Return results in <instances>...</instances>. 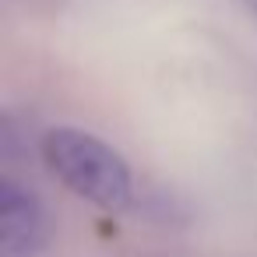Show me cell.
Instances as JSON below:
<instances>
[{"instance_id":"6da1fadb","label":"cell","mask_w":257,"mask_h":257,"mask_svg":"<svg viewBox=\"0 0 257 257\" xmlns=\"http://www.w3.org/2000/svg\"><path fill=\"white\" fill-rule=\"evenodd\" d=\"M43 162L67 190L102 211H127L134 201V176L123 155L81 127L46 131Z\"/></svg>"},{"instance_id":"7a4b0ae2","label":"cell","mask_w":257,"mask_h":257,"mask_svg":"<svg viewBox=\"0 0 257 257\" xmlns=\"http://www.w3.org/2000/svg\"><path fill=\"white\" fill-rule=\"evenodd\" d=\"M46 243V215L32 190L0 180V257H39Z\"/></svg>"},{"instance_id":"3957f363","label":"cell","mask_w":257,"mask_h":257,"mask_svg":"<svg viewBox=\"0 0 257 257\" xmlns=\"http://www.w3.org/2000/svg\"><path fill=\"white\" fill-rule=\"evenodd\" d=\"M243 4H246V11H250V15L257 18V0H243Z\"/></svg>"}]
</instances>
